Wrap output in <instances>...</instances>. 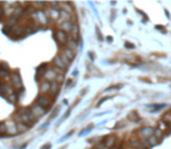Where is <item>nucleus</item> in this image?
I'll use <instances>...</instances> for the list:
<instances>
[{"label":"nucleus","instance_id":"nucleus-7","mask_svg":"<svg viewBox=\"0 0 171 149\" xmlns=\"http://www.w3.org/2000/svg\"><path fill=\"white\" fill-rule=\"evenodd\" d=\"M29 111L31 112V113H33V115L34 117H35L36 119H39L40 117H42L44 113H47V112H45V109L44 108H42L41 106H39L37 104H34L30 108H29Z\"/></svg>","mask_w":171,"mask_h":149},{"label":"nucleus","instance_id":"nucleus-1","mask_svg":"<svg viewBox=\"0 0 171 149\" xmlns=\"http://www.w3.org/2000/svg\"><path fill=\"white\" fill-rule=\"evenodd\" d=\"M27 33H26V26L23 25H18V26H13L11 28V32H9V36L14 37V39H21L22 36H25Z\"/></svg>","mask_w":171,"mask_h":149},{"label":"nucleus","instance_id":"nucleus-16","mask_svg":"<svg viewBox=\"0 0 171 149\" xmlns=\"http://www.w3.org/2000/svg\"><path fill=\"white\" fill-rule=\"evenodd\" d=\"M78 34H79V28H78V26H77V25H73V28H72V30H71V35H72L71 39L77 40Z\"/></svg>","mask_w":171,"mask_h":149},{"label":"nucleus","instance_id":"nucleus-18","mask_svg":"<svg viewBox=\"0 0 171 149\" xmlns=\"http://www.w3.org/2000/svg\"><path fill=\"white\" fill-rule=\"evenodd\" d=\"M59 56H61L62 61H63V62H64V63H65V64H66L67 66H69V64H70V62H71V61H70L69 58H67V57H66V56H65L64 54H59Z\"/></svg>","mask_w":171,"mask_h":149},{"label":"nucleus","instance_id":"nucleus-5","mask_svg":"<svg viewBox=\"0 0 171 149\" xmlns=\"http://www.w3.org/2000/svg\"><path fill=\"white\" fill-rule=\"evenodd\" d=\"M11 84L14 89L16 90H23V86H22V81L20 78V74H18L16 72H14L12 76H11Z\"/></svg>","mask_w":171,"mask_h":149},{"label":"nucleus","instance_id":"nucleus-2","mask_svg":"<svg viewBox=\"0 0 171 149\" xmlns=\"http://www.w3.org/2000/svg\"><path fill=\"white\" fill-rule=\"evenodd\" d=\"M18 117H19V120H20V121H22L23 123H26L28 127L33 126L34 123L36 122V120H37L35 117L33 115V113H31V112H30L29 109L26 112V113H23V114H20V115H18Z\"/></svg>","mask_w":171,"mask_h":149},{"label":"nucleus","instance_id":"nucleus-20","mask_svg":"<svg viewBox=\"0 0 171 149\" xmlns=\"http://www.w3.org/2000/svg\"><path fill=\"white\" fill-rule=\"evenodd\" d=\"M121 87H122V84H120V85H113V86H110L107 89V91H110V90H119V89H121Z\"/></svg>","mask_w":171,"mask_h":149},{"label":"nucleus","instance_id":"nucleus-25","mask_svg":"<svg viewBox=\"0 0 171 149\" xmlns=\"http://www.w3.org/2000/svg\"><path fill=\"white\" fill-rule=\"evenodd\" d=\"M50 147H51V144H50V143H47V144L42 146V147H41V149H49Z\"/></svg>","mask_w":171,"mask_h":149},{"label":"nucleus","instance_id":"nucleus-6","mask_svg":"<svg viewBox=\"0 0 171 149\" xmlns=\"http://www.w3.org/2000/svg\"><path fill=\"white\" fill-rule=\"evenodd\" d=\"M57 76H58V73H57L54 69H48V70L44 72V74H43V79L47 81V82L53 83V82L56 81Z\"/></svg>","mask_w":171,"mask_h":149},{"label":"nucleus","instance_id":"nucleus-15","mask_svg":"<svg viewBox=\"0 0 171 149\" xmlns=\"http://www.w3.org/2000/svg\"><path fill=\"white\" fill-rule=\"evenodd\" d=\"M66 48H69V49H71V50H73L75 51V49L77 48V41L76 40H73V39H69V41H67V43H66Z\"/></svg>","mask_w":171,"mask_h":149},{"label":"nucleus","instance_id":"nucleus-22","mask_svg":"<svg viewBox=\"0 0 171 149\" xmlns=\"http://www.w3.org/2000/svg\"><path fill=\"white\" fill-rule=\"evenodd\" d=\"M125 46H126V48H128V49H134V48H135V46H134L133 43H129V42H126Z\"/></svg>","mask_w":171,"mask_h":149},{"label":"nucleus","instance_id":"nucleus-9","mask_svg":"<svg viewBox=\"0 0 171 149\" xmlns=\"http://www.w3.org/2000/svg\"><path fill=\"white\" fill-rule=\"evenodd\" d=\"M53 63H54V66H56V68H58V69H62V70H64V71L67 69V65L62 61V58H61L59 55H57L56 57L53 60Z\"/></svg>","mask_w":171,"mask_h":149},{"label":"nucleus","instance_id":"nucleus-23","mask_svg":"<svg viewBox=\"0 0 171 149\" xmlns=\"http://www.w3.org/2000/svg\"><path fill=\"white\" fill-rule=\"evenodd\" d=\"M114 141H115V139H114L113 136H111V138H110V141H108V142L106 143V146H107V147H111V144H112V143H113Z\"/></svg>","mask_w":171,"mask_h":149},{"label":"nucleus","instance_id":"nucleus-21","mask_svg":"<svg viewBox=\"0 0 171 149\" xmlns=\"http://www.w3.org/2000/svg\"><path fill=\"white\" fill-rule=\"evenodd\" d=\"M58 111H59V107L57 106V107L55 108V111H54V113H53V114L50 115V119H53V118H55V117L57 115V113H58Z\"/></svg>","mask_w":171,"mask_h":149},{"label":"nucleus","instance_id":"nucleus-24","mask_svg":"<svg viewBox=\"0 0 171 149\" xmlns=\"http://www.w3.org/2000/svg\"><path fill=\"white\" fill-rule=\"evenodd\" d=\"M96 32H97V34H98V39H99V40L101 41V40H102V36H101V33L99 32V29H98V28H96Z\"/></svg>","mask_w":171,"mask_h":149},{"label":"nucleus","instance_id":"nucleus-14","mask_svg":"<svg viewBox=\"0 0 171 149\" xmlns=\"http://www.w3.org/2000/svg\"><path fill=\"white\" fill-rule=\"evenodd\" d=\"M0 135H8V127L6 122H1L0 123Z\"/></svg>","mask_w":171,"mask_h":149},{"label":"nucleus","instance_id":"nucleus-12","mask_svg":"<svg viewBox=\"0 0 171 149\" xmlns=\"http://www.w3.org/2000/svg\"><path fill=\"white\" fill-rule=\"evenodd\" d=\"M152 133H154V130H152L151 127H144V128L141 129V132H140V134H141L143 138H147V136L150 138V136L152 135Z\"/></svg>","mask_w":171,"mask_h":149},{"label":"nucleus","instance_id":"nucleus-17","mask_svg":"<svg viewBox=\"0 0 171 149\" xmlns=\"http://www.w3.org/2000/svg\"><path fill=\"white\" fill-rule=\"evenodd\" d=\"M158 138H156L155 135H152V136H150L149 138V143L151 144V146H155V144H157L158 143V140H157Z\"/></svg>","mask_w":171,"mask_h":149},{"label":"nucleus","instance_id":"nucleus-11","mask_svg":"<svg viewBox=\"0 0 171 149\" xmlns=\"http://www.w3.org/2000/svg\"><path fill=\"white\" fill-rule=\"evenodd\" d=\"M15 123H16V128H18V132H20V133H25V132H27L28 128H29L26 123H23V122L20 121V120L15 121Z\"/></svg>","mask_w":171,"mask_h":149},{"label":"nucleus","instance_id":"nucleus-4","mask_svg":"<svg viewBox=\"0 0 171 149\" xmlns=\"http://www.w3.org/2000/svg\"><path fill=\"white\" fill-rule=\"evenodd\" d=\"M55 39H56L57 43H58V44H61V46L66 44V43H67V41H69V37H67V34H66L64 30H62V29H58V30H56V32H55Z\"/></svg>","mask_w":171,"mask_h":149},{"label":"nucleus","instance_id":"nucleus-8","mask_svg":"<svg viewBox=\"0 0 171 149\" xmlns=\"http://www.w3.org/2000/svg\"><path fill=\"white\" fill-rule=\"evenodd\" d=\"M50 87H51V83L43 79V82L40 83V93L41 95H49Z\"/></svg>","mask_w":171,"mask_h":149},{"label":"nucleus","instance_id":"nucleus-19","mask_svg":"<svg viewBox=\"0 0 171 149\" xmlns=\"http://www.w3.org/2000/svg\"><path fill=\"white\" fill-rule=\"evenodd\" d=\"M34 7H37L39 9H41V7H44V6H47V4L45 3H34V4H31Z\"/></svg>","mask_w":171,"mask_h":149},{"label":"nucleus","instance_id":"nucleus-10","mask_svg":"<svg viewBox=\"0 0 171 149\" xmlns=\"http://www.w3.org/2000/svg\"><path fill=\"white\" fill-rule=\"evenodd\" d=\"M61 28H62V30H64L65 33H66V32H70V33H71V30H72V28H73V23H72L71 21H63V22L61 23Z\"/></svg>","mask_w":171,"mask_h":149},{"label":"nucleus","instance_id":"nucleus-3","mask_svg":"<svg viewBox=\"0 0 171 149\" xmlns=\"http://www.w3.org/2000/svg\"><path fill=\"white\" fill-rule=\"evenodd\" d=\"M51 101H53V99H51L48 95H40L37 98H36V103L39 106H41L42 108H44L45 111L51 106Z\"/></svg>","mask_w":171,"mask_h":149},{"label":"nucleus","instance_id":"nucleus-13","mask_svg":"<svg viewBox=\"0 0 171 149\" xmlns=\"http://www.w3.org/2000/svg\"><path fill=\"white\" fill-rule=\"evenodd\" d=\"M62 54H64L70 61H72V60L75 58V51L71 50V49H69V48H64L63 51H62Z\"/></svg>","mask_w":171,"mask_h":149}]
</instances>
